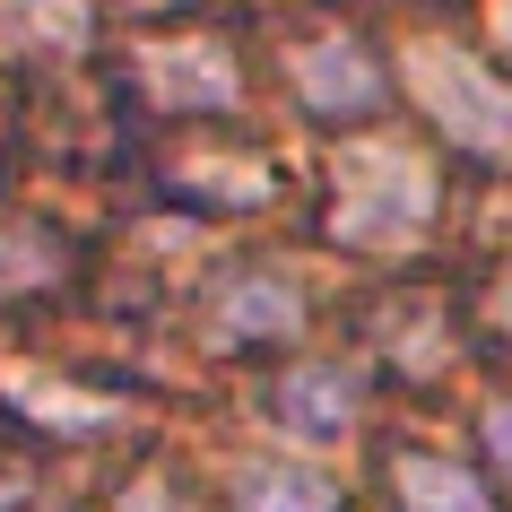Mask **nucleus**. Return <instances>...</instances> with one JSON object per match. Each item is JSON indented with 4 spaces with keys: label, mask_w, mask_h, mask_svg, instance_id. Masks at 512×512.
<instances>
[{
    "label": "nucleus",
    "mask_w": 512,
    "mask_h": 512,
    "mask_svg": "<svg viewBox=\"0 0 512 512\" xmlns=\"http://www.w3.org/2000/svg\"><path fill=\"white\" fill-rule=\"evenodd\" d=\"M434 217V174L417 157H400V148H365V157H348V191H339V243H356V252H391V243H408L417 226Z\"/></svg>",
    "instance_id": "f257e3e1"
},
{
    "label": "nucleus",
    "mask_w": 512,
    "mask_h": 512,
    "mask_svg": "<svg viewBox=\"0 0 512 512\" xmlns=\"http://www.w3.org/2000/svg\"><path fill=\"white\" fill-rule=\"evenodd\" d=\"M408 87H417V105H426L460 148L512 157V87H495L469 53H452V44H417V53H408Z\"/></svg>",
    "instance_id": "f03ea898"
},
{
    "label": "nucleus",
    "mask_w": 512,
    "mask_h": 512,
    "mask_svg": "<svg viewBox=\"0 0 512 512\" xmlns=\"http://www.w3.org/2000/svg\"><path fill=\"white\" fill-rule=\"evenodd\" d=\"M296 87H304V105L330 113V122H356V113L382 105V70L365 61V44H348V35L304 44V53H296Z\"/></svg>",
    "instance_id": "7ed1b4c3"
},
{
    "label": "nucleus",
    "mask_w": 512,
    "mask_h": 512,
    "mask_svg": "<svg viewBox=\"0 0 512 512\" xmlns=\"http://www.w3.org/2000/svg\"><path fill=\"white\" fill-rule=\"evenodd\" d=\"M270 417L304 443H339L356 426V374L348 365H296V374L270 391Z\"/></svg>",
    "instance_id": "20e7f679"
},
{
    "label": "nucleus",
    "mask_w": 512,
    "mask_h": 512,
    "mask_svg": "<svg viewBox=\"0 0 512 512\" xmlns=\"http://www.w3.org/2000/svg\"><path fill=\"white\" fill-rule=\"evenodd\" d=\"M148 87H157V105H174V113H226L235 105V61L217 53V44H157L148 53Z\"/></svg>",
    "instance_id": "39448f33"
},
{
    "label": "nucleus",
    "mask_w": 512,
    "mask_h": 512,
    "mask_svg": "<svg viewBox=\"0 0 512 512\" xmlns=\"http://www.w3.org/2000/svg\"><path fill=\"white\" fill-rule=\"evenodd\" d=\"M391 486H400L408 512H495V504H486V486L469 478L460 460H443V452H400Z\"/></svg>",
    "instance_id": "423d86ee"
},
{
    "label": "nucleus",
    "mask_w": 512,
    "mask_h": 512,
    "mask_svg": "<svg viewBox=\"0 0 512 512\" xmlns=\"http://www.w3.org/2000/svg\"><path fill=\"white\" fill-rule=\"evenodd\" d=\"M217 322L235 339H287L304 322V296H296V278H235L217 296Z\"/></svg>",
    "instance_id": "0eeeda50"
},
{
    "label": "nucleus",
    "mask_w": 512,
    "mask_h": 512,
    "mask_svg": "<svg viewBox=\"0 0 512 512\" xmlns=\"http://www.w3.org/2000/svg\"><path fill=\"white\" fill-rule=\"evenodd\" d=\"M235 504L243 512H339V486L322 469H243Z\"/></svg>",
    "instance_id": "6e6552de"
},
{
    "label": "nucleus",
    "mask_w": 512,
    "mask_h": 512,
    "mask_svg": "<svg viewBox=\"0 0 512 512\" xmlns=\"http://www.w3.org/2000/svg\"><path fill=\"white\" fill-rule=\"evenodd\" d=\"M0 35L9 44H79L87 0H0Z\"/></svg>",
    "instance_id": "1a4fd4ad"
},
{
    "label": "nucleus",
    "mask_w": 512,
    "mask_h": 512,
    "mask_svg": "<svg viewBox=\"0 0 512 512\" xmlns=\"http://www.w3.org/2000/svg\"><path fill=\"white\" fill-rule=\"evenodd\" d=\"M61 270V252L44 226H27V217H0V296H18V287H44V278Z\"/></svg>",
    "instance_id": "9d476101"
},
{
    "label": "nucleus",
    "mask_w": 512,
    "mask_h": 512,
    "mask_svg": "<svg viewBox=\"0 0 512 512\" xmlns=\"http://www.w3.org/2000/svg\"><path fill=\"white\" fill-rule=\"evenodd\" d=\"M486 452L504 460V478H512V400H495V408H486Z\"/></svg>",
    "instance_id": "9b49d317"
},
{
    "label": "nucleus",
    "mask_w": 512,
    "mask_h": 512,
    "mask_svg": "<svg viewBox=\"0 0 512 512\" xmlns=\"http://www.w3.org/2000/svg\"><path fill=\"white\" fill-rule=\"evenodd\" d=\"M122 512H191V504L174 495V486H157V478H148V486H131V495H122Z\"/></svg>",
    "instance_id": "f8f14e48"
},
{
    "label": "nucleus",
    "mask_w": 512,
    "mask_h": 512,
    "mask_svg": "<svg viewBox=\"0 0 512 512\" xmlns=\"http://www.w3.org/2000/svg\"><path fill=\"white\" fill-rule=\"evenodd\" d=\"M495 322L512 330V270H504V287H495Z\"/></svg>",
    "instance_id": "ddd939ff"
},
{
    "label": "nucleus",
    "mask_w": 512,
    "mask_h": 512,
    "mask_svg": "<svg viewBox=\"0 0 512 512\" xmlns=\"http://www.w3.org/2000/svg\"><path fill=\"white\" fill-rule=\"evenodd\" d=\"M504 35H512V0H504Z\"/></svg>",
    "instance_id": "4468645a"
}]
</instances>
